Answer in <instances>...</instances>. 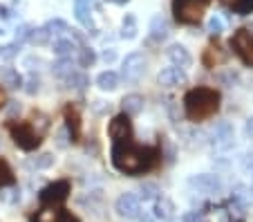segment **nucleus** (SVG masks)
Instances as JSON below:
<instances>
[{
	"instance_id": "obj_1",
	"label": "nucleus",
	"mask_w": 253,
	"mask_h": 222,
	"mask_svg": "<svg viewBox=\"0 0 253 222\" xmlns=\"http://www.w3.org/2000/svg\"><path fill=\"white\" fill-rule=\"evenodd\" d=\"M112 166L126 175H141L153 171L162 160V150L157 146H139L132 139L115 141L110 150Z\"/></svg>"
},
{
	"instance_id": "obj_2",
	"label": "nucleus",
	"mask_w": 253,
	"mask_h": 222,
	"mask_svg": "<svg viewBox=\"0 0 253 222\" xmlns=\"http://www.w3.org/2000/svg\"><path fill=\"white\" fill-rule=\"evenodd\" d=\"M220 92L215 88H206V86H197L193 90H188L184 94V112H186L188 121H206L211 117H215V112L220 110Z\"/></svg>"
},
{
	"instance_id": "obj_3",
	"label": "nucleus",
	"mask_w": 253,
	"mask_h": 222,
	"mask_svg": "<svg viewBox=\"0 0 253 222\" xmlns=\"http://www.w3.org/2000/svg\"><path fill=\"white\" fill-rule=\"evenodd\" d=\"M7 131H9L14 144L18 146L20 150H25V153L36 150L41 146V141H43V135H41V133L34 128V124H29V121H7Z\"/></svg>"
},
{
	"instance_id": "obj_4",
	"label": "nucleus",
	"mask_w": 253,
	"mask_h": 222,
	"mask_svg": "<svg viewBox=\"0 0 253 222\" xmlns=\"http://www.w3.org/2000/svg\"><path fill=\"white\" fill-rule=\"evenodd\" d=\"M211 0H172V16L179 25H197Z\"/></svg>"
},
{
	"instance_id": "obj_5",
	"label": "nucleus",
	"mask_w": 253,
	"mask_h": 222,
	"mask_svg": "<svg viewBox=\"0 0 253 222\" xmlns=\"http://www.w3.org/2000/svg\"><path fill=\"white\" fill-rule=\"evenodd\" d=\"M231 49H233V54L247 65V68H253V34H251V29H247V27L238 29V32L231 36Z\"/></svg>"
},
{
	"instance_id": "obj_6",
	"label": "nucleus",
	"mask_w": 253,
	"mask_h": 222,
	"mask_svg": "<svg viewBox=\"0 0 253 222\" xmlns=\"http://www.w3.org/2000/svg\"><path fill=\"white\" fill-rule=\"evenodd\" d=\"M70 191H72L70 182H67V179H58V182L47 184V186L41 191L39 200L43 207H61V204L70 198Z\"/></svg>"
},
{
	"instance_id": "obj_7",
	"label": "nucleus",
	"mask_w": 253,
	"mask_h": 222,
	"mask_svg": "<svg viewBox=\"0 0 253 222\" xmlns=\"http://www.w3.org/2000/svg\"><path fill=\"white\" fill-rule=\"evenodd\" d=\"M146 65H148V61H146L143 54H139V52L128 54V56L124 58V65H121V77L130 83L139 81V79L143 77V72H146Z\"/></svg>"
},
{
	"instance_id": "obj_8",
	"label": "nucleus",
	"mask_w": 253,
	"mask_h": 222,
	"mask_svg": "<svg viewBox=\"0 0 253 222\" xmlns=\"http://www.w3.org/2000/svg\"><path fill=\"white\" fill-rule=\"evenodd\" d=\"M32 222H81V220L61 207H43L32 216Z\"/></svg>"
},
{
	"instance_id": "obj_9",
	"label": "nucleus",
	"mask_w": 253,
	"mask_h": 222,
	"mask_svg": "<svg viewBox=\"0 0 253 222\" xmlns=\"http://www.w3.org/2000/svg\"><path fill=\"white\" fill-rule=\"evenodd\" d=\"M108 135L112 137V141H124V139H132V121L128 115H117L115 119L108 126Z\"/></svg>"
},
{
	"instance_id": "obj_10",
	"label": "nucleus",
	"mask_w": 253,
	"mask_h": 222,
	"mask_svg": "<svg viewBox=\"0 0 253 222\" xmlns=\"http://www.w3.org/2000/svg\"><path fill=\"white\" fill-rule=\"evenodd\" d=\"M63 117H65V131L70 133V141H74V144H79L81 141V115H79V110L72 103H67L65 110H63Z\"/></svg>"
},
{
	"instance_id": "obj_11",
	"label": "nucleus",
	"mask_w": 253,
	"mask_h": 222,
	"mask_svg": "<svg viewBox=\"0 0 253 222\" xmlns=\"http://www.w3.org/2000/svg\"><path fill=\"white\" fill-rule=\"evenodd\" d=\"M115 209L121 218H139V211H141L139 198L134 193H121L119 200H117V204H115Z\"/></svg>"
},
{
	"instance_id": "obj_12",
	"label": "nucleus",
	"mask_w": 253,
	"mask_h": 222,
	"mask_svg": "<svg viewBox=\"0 0 253 222\" xmlns=\"http://www.w3.org/2000/svg\"><path fill=\"white\" fill-rule=\"evenodd\" d=\"M188 186L195 188L197 193H217L220 191V179L215 175H209V173H202V175H195V178L188 179Z\"/></svg>"
},
{
	"instance_id": "obj_13",
	"label": "nucleus",
	"mask_w": 253,
	"mask_h": 222,
	"mask_svg": "<svg viewBox=\"0 0 253 222\" xmlns=\"http://www.w3.org/2000/svg\"><path fill=\"white\" fill-rule=\"evenodd\" d=\"M233 126L226 124V121H222V124L215 126V131L211 133V137H213V146L220 150H226L233 146Z\"/></svg>"
},
{
	"instance_id": "obj_14",
	"label": "nucleus",
	"mask_w": 253,
	"mask_h": 222,
	"mask_svg": "<svg viewBox=\"0 0 253 222\" xmlns=\"http://www.w3.org/2000/svg\"><path fill=\"white\" fill-rule=\"evenodd\" d=\"M157 81H159V86H164V88L182 86V83H186V72L175 68V65H172V68H164L162 72H159Z\"/></svg>"
},
{
	"instance_id": "obj_15",
	"label": "nucleus",
	"mask_w": 253,
	"mask_h": 222,
	"mask_svg": "<svg viewBox=\"0 0 253 222\" xmlns=\"http://www.w3.org/2000/svg\"><path fill=\"white\" fill-rule=\"evenodd\" d=\"M168 58H170L172 65L179 68V70L188 68V65L193 63V56L188 54V49L184 47V45H170V47H168Z\"/></svg>"
},
{
	"instance_id": "obj_16",
	"label": "nucleus",
	"mask_w": 253,
	"mask_h": 222,
	"mask_svg": "<svg viewBox=\"0 0 253 222\" xmlns=\"http://www.w3.org/2000/svg\"><path fill=\"white\" fill-rule=\"evenodd\" d=\"M202 61H204V65H206L209 70H213V68H217V65H222V63L226 61V54L222 52L220 45H209Z\"/></svg>"
},
{
	"instance_id": "obj_17",
	"label": "nucleus",
	"mask_w": 253,
	"mask_h": 222,
	"mask_svg": "<svg viewBox=\"0 0 253 222\" xmlns=\"http://www.w3.org/2000/svg\"><path fill=\"white\" fill-rule=\"evenodd\" d=\"M0 86L9 88V90H18L23 86V77L18 74V70L14 68H2L0 70Z\"/></svg>"
},
{
	"instance_id": "obj_18",
	"label": "nucleus",
	"mask_w": 253,
	"mask_h": 222,
	"mask_svg": "<svg viewBox=\"0 0 253 222\" xmlns=\"http://www.w3.org/2000/svg\"><path fill=\"white\" fill-rule=\"evenodd\" d=\"M121 106H124V115L134 117L143 110V97L141 94H126L124 101H121Z\"/></svg>"
},
{
	"instance_id": "obj_19",
	"label": "nucleus",
	"mask_w": 253,
	"mask_h": 222,
	"mask_svg": "<svg viewBox=\"0 0 253 222\" xmlns=\"http://www.w3.org/2000/svg\"><path fill=\"white\" fill-rule=\"evenodd\" d=\"M220 2L229 11H233V14H238V16L253 14V0H220Z\"/></svg>"
},
{
	"instance_id": "obj_20",
	"label": "nucleus",
	"mask_w": 253,
	"mask_h": 222,
	"mask_svg": "<svg viewBox=\"0 0 253 222\" xmlns=\"http://www.w3.org/2000/svg\"><path fill=\"white\" fill-rule=\"evenodd\" d=\"M96 86H99L103 92L117 90V88H119V74L112 72V70H105V72H101L99 77H96Z\"/></svg>"
},
{
	"instance_id": "obj_21",
	"label": "nucleus",
	"mask_w": 253,
	"mask_h": 222,
	"mask_svg": "<svg viewBox=\"0 0 253 222\" xmlns=\"http://www.w3.org/2000/svg\"><path fill=\"white\" fill-rule=\"evenodd\" d=\"M74 49H77V43L72 39H56V43H54V54L58 58H72Z\"/></svg>"
},
{
	"instance_id": "obj_22",
	"label": "nucleus",
	"mask_w": 253,
	"mask_h": 222,
	"mask_svg": "<svg viewBox=\"0 0 253 222\" xmlns=\"http://www.w3.org/2000/svg\"><path fill=\"white\" fill-rule=\"evenodd\" d=\"M168 36V23L162 16H155L153 23H150V39L153 41H164Z\"/></svg>"
},
{
	"instance_id": "obj_23",
	"label": "nucleus",
	"mask_w": 253,
	"mask_h": 222,
	"mask_svg": "<svg viewBox=\"0 0 253 222\" xmlns=\"http://www.w3.org/2000/svg\"><path fill=\"white\" fill-rule=\"evenodd\" d=\"M172 211H175V204L168 198H157L155 202V218H162V220H168L172 218Z\"/></svg>"
},
{
	"instance_id": "obj_24",
	"label": "nucleus",
	"mask_w": 253,
	"mask_h": 222,
	"mask_svg": "<svg viewBox=\"0 0 253 222\" xmlns=\"http://www.w3.org/2000/svg\"><path fill=\"white\" fill-rule=\"evenodd\" d=\"M14 184H16L14 171H11V166L7 164V160H2V157H0V188L14 186Z\"/></svg>"
},
{
	"instance_id": "obj_25",
	"label": "nucleus",
	"mask_w": 253,
	"mask_h": 222,
	"mask_svg": "<svg viewBox=\"0 0 253 222\" xmlns=\"http://www.w3.org/2000/svg\"><path fill=\"white\" fill-rule=\"evenodd\" d=\"M67 86L74 88V90H85L87 86H90V79H87L85 72H72L70 77H67Z\"/></svg>"
},
{
	"instance_id": "obj_26",
	"label": "nucleus",
	"mask_w": 253,
	"mask_h": 222,
	"mask_svg": "<svg viewBox=\"0 0 253 222\" xmlns=\"http://www.w3.org/2000/svg\"><path fill=\"white\" fill-rule=\"evenodd\" d=\"M74 61H72V58H58L56 63H54V74H56V77H63V79H67L70 77L72 72H74Z\"/></svg>"
},
{
	"instance_id": "obj_27",
	"label": "nucleus",
	"mask_w": 253,
	"mask_h": 222,
	"mask_svg": "<svg viewBox=\"0 0 253 222\" xmlns=\"http://www.w3.org/2000/svg\"><path fill=\"white\" fill-rule=\"evenodd\" d=\"M121 36H124V39H134V36H137V20H134V16H132V14H128V16L124 18Z\"/></svg>"
},
{
	"instance_id": "obj_28",
	"label": "nucleus",
	"mask_w": 253,
	"mask_h": 222,
	"mask_svg": "<svg viewBox=\"0 0 253 222\" xmlns=\"http://www.w3.org/2000/svg\"><path fill=\"white\" fill-rule=\"evenodd\" d=\"M27 164H29V169H49V166L54 164V157L49 153H43V155H39V157L29 160Z\"/></svg>"
},
{
	"instance_id": "obj_29",
	"label": "nucleus",
	"mask_w": 253,
	"mask_h": 222,
	"mask_svg": "<svg viewBox=\"0 0 253 222\" xmlns=\"http://www.w3.org/2000/svg\"><path fill=\"white\" fill-rule=\"evenodd\" d=\"M157 195H159L157 184H141V188H139V198L141 200H155Z\"/></svg>"
},
{
	"instance_id": "obj_30",
	"label": "nucleus",
	"mask_w": 253,
	"mask_h": 222,
	"mask_svg": "<svg viewBox=\"0 0 253 222\" xmlns=\"http://www.w3.org/2000/svg\"><path fill=\"white\" fill-rule=\"evenodd\" d=\"M45 29L49 32V36L52 34H63V32H67V23L65 20H61V18H54V20H49L47 25H45Z\"/></svg>"
},
{
	"instance_id": "obj_31",
	"label": "nucleus",
	"mask_w": 253,
	"mask_h": 222,
	"mask_svg": "<svg viewBox=\"0 0 253 222\" xmlns=\"http://www.w3.org/2000/svg\"><path fill=\"white\" fill-rule=\"evenodd\" d=\"M20 43H9V45H2L0 47V61H11V58L18 54Z\"/></svg>"
},
{
	"instance_id": "obj_32",
	"label": "nucleus",
	"mask_w": 253,
	"mask_h": 222,
	"mask_svg": "<svg viewBox=\"0 0 253 222\" xmlns=\"http://www.w3.org/2000/svg\"><path fill=\"white\" fill-rule=\"evenodd\" d=\"M94 61H96V54L92 52L90 47H81V49H79V63H81L83 68H90Z\"/></svg>"
},
{
	"instance_id": "obj_33",
	"label": "nucleus",
	"mask_w": 253,
	"mask_h": 222,
	"mask_svg": "<svg viewBox=\"0 0 253 222\" xmlns=\"http://www.w3.org/2000/svg\"><path fill=\"white\" fill-rule=\"evenodd\" d=\"M29 41H32L34 45H45L49 41V32L45 27H41V29H34L32 32V36H29Z\"/></svg>"
},
{
	"instance_id": "obj_34",
	"label": "nucleus",
	"mask_w": 253,
	"mask_h": 222,
	"mask_svg": "<svg viewBox=\"0 0 253 222\" xmlns=\"http://www.w3.org/2000/svg\"><path fill=\"white\" fill-rule=\"evenodd\" d=\"M0 200L7 204H14L20 200V191L18 188H9V191H2V188H0Z\"/></svg>"
},
{
	"instance_id": "obj_35",
	"label": "nucleus",
	"mask_w": 253,
	"mask_h": 222,
	"mask_svg": "<svg viewBox=\"0 0 253 222\" xmlns=\"http://www.w3.org/2000/svg\"><path fill=\"white\" fill-rule=\"evenodd\" d=\"M32 32H34L32 25H20V27L16 29V43H23V41H29Z\"/></svg>"
},
{
	"instance_id": "obj_36",
	"label": "nucleus",
	"mask_w": 253,
	"mask_h": 222,
	"mask_svg": "<svg viewBox=\"0 0 253 222\" xmlns=\"http://www.w3.org/2000/svg\"><path fill=\"white\" fill-rule=\"evenodd\" d=\"M209 32H211L213 36H220L222 32H224V23H222L217 16H213V18L209 20Z\"/></svg>"
},
{
	"instance_id": "obj_37",
	"label": "nucleus",
	"mask_w": 253,
	"mask_h": 222,
	"mask_svg": "<svg viewBox=\"0 0 253 222\" xmlns=\"http://www.w3.org/2000/svg\"><path fill=\"white\" fill-rule=\"evenodd\" d=\"M25 90H27V94H36V90H39V79H36V77L29 79V83H27V88H25Z\"/></svg>"
},
{
	"instance_id": "obj_38",
	"label": "nucleus",
	"mask_w": 253,
	"mask_h": 222,
	"mask_svg": "<svg viewBox=\"0 0 253 222\" xmlns=\"http://www.w3.org/2000/svg\"><path fill=\"white\" fill-rule=\"evenodd\" d=\"M101 58H103L105 63H112L117 58V52H115V49H105V52L101 54Z\"/></svg>"
},
{
	"instance_id": "obj_39",
	"label": "nucleus",
	"mask_w": 253,
	"mask_h": 222,
	"mask_svg": "<svg viewBox=\"0 0 253 222\" xmlns=\"http://www.w3.org/2000/svg\"><path fill=\"white\" fill-rule=\"evenodd\" d=\"M244 133H247L249 139H253V117L247 119V124H244Z\"/></svg>"
},
{
	"instance_id": "obj_40",
	"label": "nucleus",
	"mask_w": 253,
	"mask_h": 222,
	"mask_svg": "<svg viewBox=\"0 0 253 222\" xmlns=\"http://www.w3.org/2000/svg\"><path fill=\"white\" fill-rule=\"evenodd\" d=\"M0 18H9V9L5 5H0Z\"/></svg>"
},
{
	"instance_id": "obj_41",
	"label": "nucleus",
	"mask_w": 253,
	"mask_h": 222,
	"mask_svg": "<svg viewBox=\"0 0 253 222\" xmlns=\"http://www.w3.org/2000/svg\"><path fill=\"white\" fill-rule=\"evenodd\" d=\"M7 103V97H5V90H0V108Z\"/></svg>"
},
{
	"instance_id": "obj_42",
	"label": "nucleus",
	"mask_w": 253,
	"mask_h": 222,
	"mask_svg": "<svg viewBox=\"0 0 253 222\" xmlns=\"http://www.w3.org/2000/svg\"><path fill=\"white\" fill-rule=\"evenodd\" d=\"M58 146H65V133H58Z\"/></svg>"
},
{
	"instance_id": "obj_43",
	"label": "nucleus",
	"mask_w": 253,
	"mask_h": 222,
	"mask_svg": "<svg viewBox=\"0 0 253 222\" xmlns=\"http://www.w3.org/2000/svg\"><path fill=\"white\" fill-rule=\"evenodd\" d=\"M18 110H20V106H16V103H14V106L9 108V115H14V112H18Z\"/></svg>"
}]
</instances>
